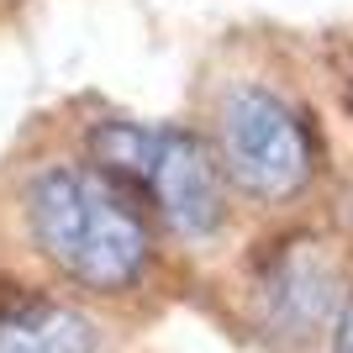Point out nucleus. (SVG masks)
<instances>
[{"label":"nucleus","instance_id":"nucleus-7","mask_svg":"<svg viewBox=\"0 0 353 353\" xmlns=\"http://www.w3.org/2000/svg\"><path fill=\"white\" fill-rule=\"evenodd\" d=\"M338 105H343V117L353 121V63L343 69V79H338Z\"/></svg>","mask_w":353,"mask_h":353},{"label":"nucleus","instance_id":"nucleus-5","mask_svg":"<svg viewBox=\"0 0 353 353\" xmlns=\"http://www.w3.org/2000/svg\"><path fill=\"white\" fill-rule=\"evenodd\" d=\"M101 316L27 274H0V353H101Z\"/></svg>","mask_w":353,"mask_h":353},{"label":"nucleus","instance_id":"nucleus-6","mask_svg":"<svg viewBox=\"0 0 353 353\" xmlns=\"http://www.w3.org/2000/svg\"><path fill=\"white\" fill-rule=\"evenodd\" d=\"M327 353H353V290L343 301L338 322H332V338H327Z\"/></svg>","mask_w":353,"mask_h":353},{"label":"nucleus","instance_id":"nucleus-1","mask_svg":"<svg viewBox=\"0 0 353 353\" xmlns=\"http://www.w3.org/2000/svg\"><path fill=\"white\" fill-rule=\"evenodd\" d=\"M0 237L16 248L6 274H27L85 306H132L169 264L153 211L101 174L59 127L0 163Z\"/></svg>","mask_w":353,"mask_h":353},{"label":"nucleus","instance_id":"nucleus-4","mask_svg":"<svg viewBox=\"0 0 353 353\" xmlns=\"http://www.w3.org/2000/svg\"><path fill=\"white\" fill-rule=\"evenodd\" d=\"M148 211L159 221L163 243L190 259H211L237 232V195L221 174L216 153L195 121H163L159 127V163L148 179Z\"/></svg>","mask_w":353,"mask_h":353},{"label":"nucleus","instance_id":"nucleus-2","mask_svg":"<svg viewBox=\"0 0 353 353\" xmlns=\"http://www.w3.org/2000/svg\"><path fill=\"white\" fill-rule=\"evenodd\" d=\"M190 121L216 153L237 206L269 216L295 211L327 169V137L311 101L274 69L243 59L237 37L201 63Z\"/></svg>","mask_w":353,"mask_h":353},{"label":"nucleus","instance_id":"nucleus-3","mask_svg":"<svg viewBox=\"0 0 353 353\" xmlns=\"http://www.w3.org/2000/svg\"><path fill=\"white\" fill-rule=\"evenodd\" d=\"M348 290V248L311 221L269 227L221 269V306L264 353H327Z\"/></svg>","mask_w":353,"mask_h":353}]
</instances>
